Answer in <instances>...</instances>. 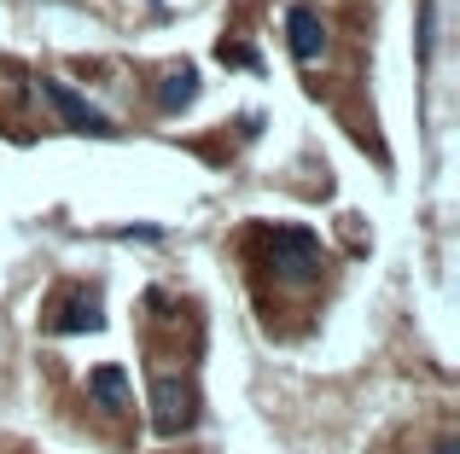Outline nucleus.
I'll use <instances>...</instances> for the list:
<instances>
[{
	"label": "nucleus",
	"mask_w": 460,
	"mask_h": 454,
	"mask_svg": "<svg viewBox=\"0 0 460 454\" xmlns=\"http://www.w3.org/2000/svg\"><path fill=\"white\" fill-rule=\"evenodd\" d=\"M192 100H199V70L192 65L169 70V76L157 82V111H181V105H192Z\"/></svg>",
	"instance_id": "6"
},
{
	"label": "nucleus",
	"mask_w": 460,
	"mask_h": 454,
	"mask_svg": "<svg viewBox=\"0 0 460 454\" xmlns=\"http://www.w3.org/2000/svg\"><path fill=\"white\" fill-rule=\"evenodd\" d=\"M88 390H93V402H100L105 414H117L128 402V373H123V367H93V373H88Z\"/></svg>",
	"instance_id": "7"
},
{
	"label": "nucleus",
	"mask_w": 460,
	"mask_h": 454,
	"mask_svg": "<svg viewBox=\"0 0 460 454\" xmlns=\"http://www.w3.org/2000/svg\"><path fill=\"white\" fill-rule=\"evenodd\" d=\"M438 454H455V437H443V443H438Z\"/></svg>",
	"instance_id": "9"
},
{
	"label": "nucleus",
	"mask_w": 460,
	"mask_h": 454,
	"mask_svg": "<svg viewBox=\"0 0 460 454\" xmlns=\"http://www.w3.org/2000/svg\"><path fill=\"white\" fill-rule=\"evenodd\" d=\"M269 262H274L280 280H314V268H321V239H314L309 227H274Z\"/></svg>",
	"instance_id": "1"
},
{
	"label": "nucleus",
	"mask_w": 460,
	"mask_h": 454,
	"mask_svg": "<svg viewBox=\"0 0 460 454\" xmlns=\"http://www.w3.org/2000/svg\"><path fill=\"white\" fill-rule=\"evenodd\" d=\"M192 420H199V397H192V385H187V379H157V385H152V425L164 437H181Z\"/></svg>",
	"instance_id": "2"
},
{
	"label": "nucleus",
	"mask_w": 460,
	"mask_h": 454,
	"mask_svg": "<svg viewBox=\"0 0 460 454\" xmlns=\"http://www.w3.org/2000/svg\"><path fill=\"white\" fill-rule=\"evenodd\" d=\"M222 58H234V65H245V70H257V53H251L245 41H222Z\"/></svg>",
	"instance_id": "8"
},
{
	"label": "nucleus",
	"mask_w": 460,
	"mask_h": 454,
	"mask_svg": "<svg viewBox=\"0 0 460 454\" xmlns=\"http://www.w3.org/2000/svg\"><path fill=\"white\" fill-rule=\"evenodd\" d=\"M41 100L53 105V111L65 117V128H76V135H100V140L111 135V117H100V111H93V105L82 100L76 88H65L58 76H47V82H41Z\"/></svg>",
	"instance_id": "3"
},
{
	"label": "nucleus",
	"mask_w": 460,
	"mask_h": 454,
	"mask_svg": "<svg viewBox=\"0 0 460 454\" xmlns=\"http://www.w3.org/2000/svg\"><path fill=\"white\" fill-rule=\"evenodd\" d=\"M105 327V309L93 292H70V303L47 320V332H100Z\"/></svg>",
	"instance_id": "5"
},
{
	"label": "nucleus",
	"mask_w": 460,
	"mask_h": 454,
	"mask_svg": "<svg viewBox=\"0 0 460 454\" xmlns=\"http://www.w3.org/2000/svg\"><path fill=\"white\" fill-rule=\"evenodd\" d=\"M286 47H292L297 65H314V58L326 53V23L314 6H292L286 12Z\"/></svg>",
	"instance_id": "4"
}]
</instances>
